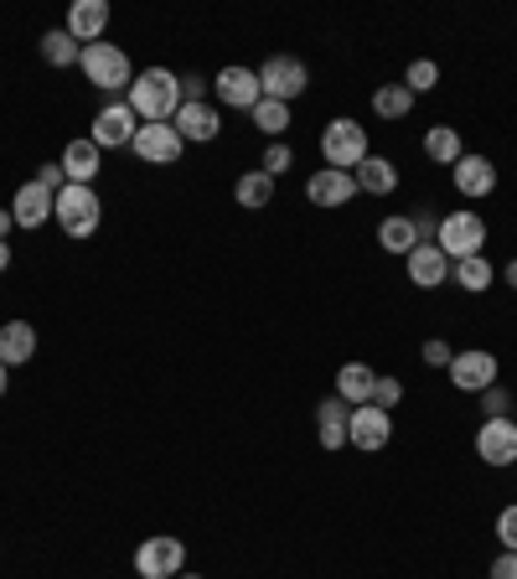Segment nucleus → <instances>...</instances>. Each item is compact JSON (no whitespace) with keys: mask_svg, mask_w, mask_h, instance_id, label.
Returning a JSON list of instances; mask_svg holds the SVG:
<instances>
[{"mask_svg":"<svg viewBox=\"0 0 517 579\" xmlns=\"http://www.w3.org/2000/svg\"><path fill=\"white\" fill-rule=\"evenodd\" d=\"M409 109H414V94L404 84H383L378 94H373V114H378V120H404Z\"/></svg>","mask_w":517,"mask_h":579,"instance_id":"cd10ccee","label":"nucleus"},{"mask_svg":"<svg viewBox=\"0 0 517 579\" xmlns=\"http://www.w3.org/2000/svg\"><path fill=\"white\" fill-rule=\"evenodd\" d=\"M388 440H394V414L378 409V404H358L352 419H346V445H358V450H367V456H378Z\"/></svg>","mask_w":517,"mask_h":579,"instance_id":"0eeeda50","label":"nucleus"},{"mask_svg":"<svg viewBox=\"0 0 517 579\" xmlns=\"http://www.w3.org/2000/svg\"><path fill=\"white\" fill-rule=\"evenodd\" d=\"M130 145H135V155L145 166H176L182 151H187V140L176 135V124H140Z\"/></svg>","mask_w":517,"mask_h":579,"instance_id":"1a4fd4ad","label":"nucleus"},{"mask_svg":"<svg viewBox=\"0 0 517 579\" xmlns=\"http://www.w3.org/2000/svg\"><path fill=\"white\" fill-rule=\"evenodd\" d=\"M6 270H11V243L0 239V274H6Z\"/></svg>","mask_w":517,"mask_h":579,"instance_id":"a19ab883","label":"nucleus"},{"mask_svg":"<svg viewBox=\"0 0 517 579\" xmlns=\"http://www.w3.org/2000/svg\"><path fill=\"white\" fill-rule=\"evenodd\" d=\"M450 176H455V192H461V197H486V192L497 187V166H492L486 155H461V161L450 166Z\"/></svg>","mask_w":517,"mask_h":579,"instance_id":"a211bd4d","label":"nucleus"},{"mask_svg":"<svg viewBox=\"0 0 517 579\" xmlns=\"http://www.w3.org/2000/svg\"><path fill=\"white\" fill-rule=\"evenodd\" d=\"M306 197L316 207H346L352 197H358V176L352 171H331V166H321L316 176L306 182Z\"/></svg>","mask_w":517,"mask_h":579,"instance_id":"4468645a","label":"nucleus"},{"mask_svg":"<svg viewBox=\"0 0 517 579\" xmlns=\"http://www.w3.org/2000/svg\"><path fill=\"white\" fill-rule=\"evenodd\" d=\"M172 124H176V135L187 140V145H207V140H218V130H223V114L202 99V103H182Z\"/></svg>","mask_w":517,"mask_h":579,"instance_id":"ddd939ff","label":"nucleus"},{"mask_svg":"<svg viewBox=\"0 0 517 579\" xmlns=\"http://www.w3.org/2000/svg\"><path fill=\"white\" fill-rule=\"evenodd\" d=\"M404 264H409V280L419 290H435V285H446V274H450V259L435 249V243H419V249H409L404 254Z\"/></svg>","mask_w":517,"mask_h":579,"instance_id":"6ab92c4d","label":"nucleus"},{"mask_svg":"<svg viewBox=\"0 0 517 579\" xmlns=\"http://www.w3.org/2000/svg\"><path fill=\"white\" fill-rule=\"evenodd\" d=\"M36 182H42V187H47L52 197H57V192L68 187V171H63V161H47V166L36 171Z\"/></svg>","mask_w":517,"mask_h":579,"instance_id":"c9c22d12","label":"nucleus"},{"mask_svg":"<svg viewBox=\"0 0 517 579\" xmlns=\"http://www.w3.org/2000/svg\"><path fill=\"white\" fill-rule=\"evenodd\" d=\"M450 274H455V285H461L465 295H482V290H492V280H497V270H492L482 254H476V259H461V264H455Z\"/></svg>","mask_w":517,"mask_h":579,"instance_id":"c85d7f7f","label":"nucleus"},{"mask_svg":"<svg viewBox=\"0 0 517 579\" xmlns=\"http://www.w3.org/2000/svg\"><path fill=\"white\" fill-rule=\"evenodd\" d=\"M52 218L63 222V233H68V239H94V233H99V222H103L99 192L68 182V187L57 192V207H52Z\"/></svg>","mask_w":517,"mask_h":579,"instance_id":"f03ea898","label":"nucleus"},{"mask_svg":"<svg viewBox=\"0 0 517 579\" xmlns=\"http://www.w3.org/2000/svg\"><path fill=\"white\" fill-rule=\"evenodd\" d=\"M492 579H517V554H507V548H502V559L492 564Z\"/></svg>","mask_w":517,"mask_h":579,"instance_id":"58836bf2","label":"nucleus"},{"mask_svg":"<svg viewBox=\"0 0 517 579\" xmlns=\"http://www.w3.org/2000/svg\"><path fill=\"white\" fill-rule=\"evenodd\" d=\"M103 166V151L94 145V140H68V151H63V171H68V182H78V187H94V176H99Z\"/></svg>","mask_w":517,"mask_h":579,"instance_id":"aec40b11","label":"nucleus"},{"mask_svg":"<svg viewBox=\"0 0 517 579\" xmlns=\"http://www.w3.org/2000/svg\"><path fill=\"white\" fill-rule=\"evenodd\" d=\"M176 579H202V575H176Z\"/></svg>","mask_w":517,"mask_h":579,"instance_id":"c03bdc74","label":"nucleus"},{"mask_svg":"<svg viewBox=\"0 0 517 579\" xmlns=\"http://www.w3.org/2000/svg\"><path fill=\"white\" fill-rule=\"evenodd\" d=\"M187 569V544L172 538V533H155L135 548V575L140 579H176Z\"/></svg>","mask_w":517,"mask_h":579,"instance_id":"423d86ee","label":"nucleus"},{"mask_svg":"<svg viewBox=\"0 0 517 579\" xmlns=\"http://www.w3.org/2000/svg\"><path fill=\"white\" fill-rule=\"evenodd\" d=\"M135 109H130V103H103L99 114H94V145H99V151H114V145H130V140H135Z\"/></svg>","mask_w":517,"mask_h":579,"instance_id":"f8f14e48","label":"nucleus"},{"mask_svg":"<svg viewBox=\"0 0 517 579\" xmlns=\"http://www.w3.org/2000/svg\"><path fill=\"white\" fill-rule=\"evenodd\" d=\"M435 249H440V254L446 259H455V264H461V259H476L486 249V222L476 218V212H450V218H440V233H435Z\"/></svg>","mask_w":517,"mask_h":579,"instance_id":"20e7f679","label":"nucleus"},{"mask_svg":"<svg viewBox=\"0 0 517 579\" xmlns=\"http://www.w3.org/2000/svg\"><path fill=\"white\" fill-rule=\"evenodd\" d=\"M52 207H57V197H52L42 182H26V187H16V197H11V218H16V228H42V222L52 218Z\"/></svg>","mask_w":517,"mask_h":579,"instance_id":"f3484780","label":"nucleus"},{"mask_svg":"<svg viewBox=\"0 0 517 579\" xmlns=\"http://www.w3.org/2000/svg\"><path fill=\"white\" fill-rule=\"evenodd\" d=\"M78 68H84V78L99 88V94H120V88L135 84V73H130V57H124L114 42H94V47H84Z\"/></svg>","mask_w":517,"mask_h":579,"instance_id":"7ed1b4c3","label":"nucleus"},{"mask_svg":"<svg viewBox=\"0 0 517 579\" xmlns=\"http://www.w3.org/2000/svg\"><path fill=\"white\" fill-rule=\"evenodd\" d=\"M42 57H47L52 68H73V63L84 57V47H78V42L68 36V26H63V32H47V36H42Z\"/></svg>","mask_w":517,"mask_h":579,"instance_id":"7c9ffc66","label":"nucleus"},{"mask_svg":"<svg viewBox=\"0 0 517 579\" xmlns=\"http://www.w3.org/2000/svg\"><path fill=\"white\" fill-rule=\"evenodd\" d=\"M321 155L331 171H358L367 161V130L358 120H331L321 130Z\"/></svg>","mask_w":517,"mask_h":579,"instance_id":"39448f33","label":"nucleus"},{"mask_svg":"<svg viewBox=\"0 0 517 579\" xmlns=\"http://www.w3.org/2000/svg\"><path fill=\"white\" fill-rule=\"evenodd\" d=\"M130 109H135V120L145 124H172L176 109H182V78H176L172 68H145L135 73V84H130Z\"/></svg>","mask_w":517,"mask_h":579,"instance_id":"f257e3e1","label":"nucleus"},{"mask_svg":"<svg viewBox=\"0 0 517 579\" xmlns=\"http://www.w3.org/2000/svg\"><path fill=\"white\" fill-rule=\"evenodd\" d=\"M352 176H358V192H373V197H388V192L398 187V166L388 155H367Z\"/></svg>","mask_w":517,"mask_h":579,"instance_id":"5701e85b","label":"nucleus"},{"mask_svg":"<svg viewBox=\"0 0 517 579\" xmlns=\"http://www.w3.org/2000/svg\"><path fill=\"white\" fill-rule=\"evenodd\" d=\"M398 398H404V383H398V378H388V373H378V383H373V404L394 414Z\"/></svg>","mask_w":517,"mask_h":579,"instance_id":"473e14b6","label":"nucleus"},{"mask_svg":"<svg viewBox=\"0 0 517 579\" xmlns=\"http://www.w3.org/2000/svg\"><path fill=\"white\" fill-rule=\"evenodd\" d=\"M450 358H455V352H450L446 341H425V362H430V368H450Z\"/></svg>","mask_w":517,"mask_h":579,"instance_id":"e433bc0d","label":"nucleus"},{"mask_svg":"<svg viewBox=\"0 0 517 579\" xmlns=\"http://www.w3.org/2000/svg\"><path fill=\"white\" fill-rule=\"evenodd\" d=\"M11 222H16V218H11V207H0V239L11 233Z\"/></svg>","mask_w":517,"mask_h":579,"instance_id":"ea45409f","label":"nucleus"},{"mask_svg":"<svg viewBox=\"0 0 517 579\" xmlns=\"http://www.w3.org/2000/svg\"><path fill=\"white\" fill-rule=\"evenodd\" d=\"M233 197H239V207L258 212V207L275 203V176H264V171H243L239 182H233Z\"/></svg>","mask_w":517,"mask_h":579,"instance_id":"393cba45","label":"nucleus"},{"mask_svg":"<svg viewBox=\"0 0 517 579\" xmlns=\"http://www.w3.org/2000/svg\"><path fill=\"white\" fill-rule=\"evenodd\" d=\"M476 456H482L486 466H517V425L507 414L482 419V429H476Z\"/></svg>","mask_w":517,"mask_h":579,"instance_id":"9b49d317","label":"nucleus"},{"mask_svg":"<svg viewBox=\"0 0 517 579\" xmlns=\"http://www.w3.org/2000/svg\"><path fill=\"white\" fill-rule=\"evenodd\" d=\"M435 84H440V68H435L430 57H419V63H409V73H404V88H409V94H430Z\"/></svg>","mask_w":517,"mask_h":579,"instance_id":"2f4dec72","label":"nucleus"},{"mask_svg":"<svg viewBox=\"0 0 517 579\" xmlns=\"http://www.w3.org/2000/svg\"><path fill=\"white\" fill-rule=\"evenodd\" d=\"M497 538L507 554H517V507H502L497 512Z\"/></svg>","mask_w":517,"mask_h":579,"instance_id":"f704fd0d","label":"nucleus"},{"mask_svg":"<svg viewBox=\"0 0 517 579\" xmlns=\"http://www.w3.org/2000/svg\"><path fill=\"white\" fill-rule=\"evenodd\" d=\"M249 114H254V124L264 130V135H275V140L290 130V103H279V99H258Z\"/></svg>","mask_w":517,"mask_h":579,"instance_id":"c756f323","label":"nucleus"},{"mask_svg":"<svg viewBox=\"0 0 517 579\" xmlns=\"http://www.w3.org/2000/svg\"><path fill=\"white\" fill-rule=\"evenodd\" d=\"M310 84V73L300 57H270L264 68H258V88H264V99H279V103H290L300 99Z\"/></svg>","mask_w":517,"mask_h":579,"instance_id":"6e6552de","label":"nucleus"},{"mask_svg":"<svg viewBox=\"0 0 517 579\" xmlns=\"http://www.w3.org/2000/svg\"><path fill=\"white\" fill-rule=\"evenodd\" d=\"M6 383H11V368H6V362H0V393H6Z\"/></svg>","mask_w":517,"mask_h":579,"instance_id":"79ce46f5","label":"nucleus"},{"mask_svg":"<svg viewBox=\"0 0 517 579\" xmlns=\"http://www.w3.org/2000/svg\"><path fill=\"white\" fill-rule=\"evenodd\" d=\"M346 419H352V404H342V398H327V404L316 409V429H321V445H327V450H342L346 445Z\"/></svg>","mask_w":517,"mask_h":579,"instance_id":"b1692460","label":"nucleus"},{"mask_svg":"<svg viewBox=\"0 0 517 579\" xmlns=\"http://www.w3.org/2000/svg\"><path fill=\"white\" fill-rule=\"evenodd\" d=\"M450 383H455V389L461 393H486L492 389V383H497V358H492V352H482V347H471V352H455V358H450Z\"/></svg>","mask_w":517,"mask_h":579,"instance_id":"9d476101","label":"nucleus"},{"mask_svg":"<svg viewBox=\"0 0 517 579\" xmlns=\"http://www.w3.org/2000/svg\"><path fill=\"white\" fill-rule=\"evenodd\" d=\"M212 88H218V103H228V109H254V103L264 99L258 73H249V68H223L212 78Z\"/></svg>","mask_w":517,"mask_h":579,"instance_id":"2eb2a0df","label":"nucleus"},{"mask_svg":"<svg viewBox=\"0 0 517 579\" xmlns=\"http://www.w3.org/2000/svg\"><path fill=\"white\" fill-rule=\"evenodd\" d=\"M373 383H378V373L367 368V362H342V373H337V398L342 404H373Z\"/></svg>","mask_w":517,"mask_h":579,"instance_id":"412c9836","label":"nucleus"},{"mask_svg":"<svg viewBox=\"0 0 517 579\" xmlns=\"http://www.w3.org/2000/svg\"><path fill=\"white\" fill-rule=\"evenodd\" d=\"M507 285L517 290V259H513V264H507Z\"/></svg>","mask_w":517,"mask_h":579,"instance_id":"37998d69","label":"nucleus"},{"mask_svg":"<svg viewBox=\"0 0 517 579\" xmlns=\"http://www.w3.org/2000/svg\"><path fill=\"white\" fill-rule=\"evenodd\" d=\"M378 243H383V254H409V249H419L414 218H383L378 222Z\"/></svg>","mask_w":517,"mask_h":579,"instance_id":"bb28decb","label":"nucleus"},{"mask_svg":"<svg viewBox=\"0 0 517 579\" xmlns=\"http://www.w3.org/2000/svg\"><path fill=\"white\" fill-rule=\"evenodd\" d=\"M103 26H109V0H73L68 36L78 42V47H94V42L103 36Z\"/></svg>","mask_w":517,"mask_h":579,"instance_id":"dca6fc26","label":"nucleus"},{"mask_svg":"<svg viewBox=\"0 0 517 579\" xmlns=\"http://www.w3.org/2000/svg\"><path fill=\"white\" fill-rule=\"evenodd\" d=\"M497 414H507V393L492 383V389H486V419H497Z\"/></svg>","mask_w":517,"mask_h":579,"instance_id":"4c0bfd02","label":"nucleus"},{"mask_svg":"<svg viewBox=\"0 0 517 579\" xmlns=\"http://www.w3.org/2000/svg\"><path fill=\"white\" fill-rule=\"evenodd\" d=\"M425 155L440 161V166H455V161L465 155V145H461V135H455L450 124H435V130H425Z\"/></svg>","mask_w":517,"mask_h":579,"instance_id":"a878e982","label":"nucleus"},{"mask_svg":"<svg viewBox=\"0 0 517 579\" xmlns=\"http://www.w3.org/2000/svg\"><path fill=\"white\" fill-rule=\"evenodd\" d=\"M290 145H285V140H275V145H270V151H264V161H258V171H264V176H285V171H290Z\"/></svg>","mask_w":517,"mask_h":579,"instance_id":"72a5a7b5","label":"nucleus"},{"mask_svg":"<svg viewBox=\"0 0 517 579\" xmlns=\"http://www.w3.org/2000/svg\"><path fill=\"white\" fill-rule=\"evenodd\" d=\"M36 358V331L32 321H6L0 326V362L6 368H21V362Z\"/></svg>","mask_w":517,"mask_h":579,"instance_id":"4be33fe9","label":"nucleus"}]
</instances>
